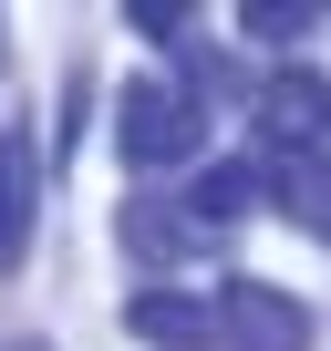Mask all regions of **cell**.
I'll return each mask as SVG.
<instances>
[{"label":"cell","instance_id":"cell-1","mask_svg":"<svg viewBox=\"0 0 331 351\" xmlns=\"http://www.w3.org/2000/svg\"><path fill=\"white\" fill-rule=\"evenodd\" d=\"M197 145H207V104L187 83H124L114 104V155L135 176H197Z\"/></svg>","mask_w":331,"mask_h":351},{"label":"cell","instance_id":"cell-2","mask_svg":"<svg viewBox=\"0 0 331 351\" xmlns=\"http://www.w3.org/2000/svg\"><path fill=\"white\" fill-rule=\"evenodd\" d=\"M249 134H259L269 155H321V145H331V83H321L310 62H279V73H259Z\"/></svg>","mask_w":331,"mask_h":351},{"label":"cell","instance_id":"cell-3","mask_svg":"<svg viewBox=\"0 0 331 351\" xmlns=\"http://www.w3.org/2000/svg\"><path fill=\"white\" fill-rule=\"evenodd\" d=\"M218 330H228V351H310V310L279 279H249V269L218 289Z\"/></svg>","mask_w":331,"mask_h":351},{"label":"cell","instance_id":"cell-4","mask_svg":"<svg viewBox=\"0 0 331 351\" xmlns=\"http://www.w3.org/2000/svg\"><path fill=\"white\" fill-rule=\"evenodd\" d=\"M124 330L155 341V351H207V341H228L218 330V300H187V289H166V279L124 300Z\"/></svg>","mask_w":331,"mask_h":351},{"label":"cell","instance_id":"cell-5","mask_svg":"<svg viewBox=\"0 0 331 351\" xmlns=\"http://www.w3.org/2000/svg\"><path fill=\"white\" fill-rule=\"evenodd\" d=\"M32 217H42V155L21 124H0V269L32 258Z\"/></svg>","mask_w":331,"mask_h":351},{"label":"cell","instance_id":"cell-6","mask_svg":"<svg viewBox=\"0 0 331 351\" xmlns=\"http://www.w3.org/2000/svg\"><path fill=\"white\" fill-rule=\"evenodd\" d=\"M114 238H124V258H145V269H166V258H187L207 228L187 217V197H124L114 207Z\"/></svg>","mask_w":331,"mask_h":351},{"label":"cell","instance_id":"cell-7","mask_svg":"<svg viewBox=\"0 0 331 351\" xmlns=\"http://www.w3.org/2000/svg\"><path fill=\"white\" fill-rule=\"evenodd\" d=\"M269 207L300 238H331V145L321 155H269Z\"/></svg>","mask_w":331,"mask_h":351},{"label":"cell","instance_id":"cell-8","mask_svg":"<svg viewBox=\"0 0 331 351\" xmlns=\"http://www.w3.org/2000/svg\"><path fill=\"white\" fill-rule=\"evenodd\" d=\"M259 197H269V155H238V165H197L187 176V217L197 228H218V217H238Z\"/></svg>","mask_w":331,"mask_h":351},{"label":"cell","instance_id":"cell-9","mask_svg":"<svg viewBox=\"0 0 331 351\" xmlns=\"http://www.w3.org/2000/svg\"><path fill=\"white\" fill-rule=\"evenodd\" d=\"M187 93H197V104H207V93H249V104H259V83H249L238 52H187Z\"/></svg>","mask_w":331,"mask_h":351},{"label":"cell","instance_id":"cell-10","mask_svg":"<svg viewBox=\"0 0 331 351\" xmlns=\"http://www.w3.org/2000/svg\"><path fill=\"white\" fill-rule=\"evenodd\" d=\"M300 32H321V0H259L249 11V42H300Z\"/></svg>","mask_w":331,"mask_h":351},{"label":"cell","instance_id":"cell-11","mask_svg":"<svg viewBox=\"0 0 331 351\" xmlns=\"http://www.w3.org/2000/svg\"><path fill=\"white\" fill-rule=\"evenodd\" d=\"M135 32H145V42H176V32H187V0H176V11H166V0H135Z\"/></svg>","mask_w":331,"mask_h":351},{"label":"cell","instance_id":"cell-12","mask_svg":"<svg viewBox=\"0 0 331 351\" xmlns=\"http://www.w3.org/2000/svg\"><path fill=\"white\" fill-rule=\"evenodd\" d=\"M21 351H42V341H21Z\"/></svg>","mask_w":331,"mask_h":351}]
</instances>
